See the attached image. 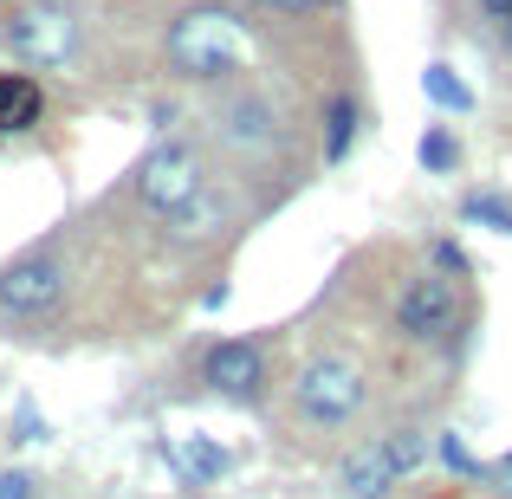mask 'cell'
<instances>
[{"label": "cell", "mask_w": 512, "mask_h": 499, "mask_svg": "<svg viewBox=\"0 0 512 499\" xmlns=\"http://www.w3.org/2000/svg\"><path fill=\"white\" fill-rule=\"evenodd\" d=\"M234 7H260V13H266V0H234Z\"/></svg>", "instance_id": "cell-24"}, {"label": "cell", "mask_w": 512, "mask_h": 499, "mask_svg": "<svg viewBox=\"0 0 512 499\" xmlns=\"http://www.w3.org/2000/svg\"><path fill=\"white\" fill-rule=\"evenodd\" d=\"M46 124V85L33 72H0V143Z\"/></svg>", "instance_id": "cell-10"}, {"label": "cell", "mask_w": 512, "mask_h": 499, "mask_svg": "<svg viewBox=\"0 0 512 499\" xmlns=\"http://www.w3.org/2000/svg\"><path fill=\"white\" fill-rule=\"evenodd\" d=\"M357 143H363V104H357V91H331L325 98V169H344L350 156H357Z\"/></svg>", "instance_id": "cell-11"}, {"label": "cell", "mask_w": 512, "mask_h": 499, "mask_svg": "<svg viewBox=\"0 0 512 499\" xmlns=\"http://www.w3.org/2000/svg\"><path fill=\"white\" fill-rule=\"evenodd\" d=\"M292 396V422L312 428V435H344V428L363 422L370 409V376L350 350H312V357L292 370L286 383Z\"/></svg>", "instance_id": "cell-2"}, {"label": "cell", "mask_w": 512, "mask_h": 499, "mask_svg": "<svg viewBox=\"0 0 512 499\" xmlns=\"http://www.w3.org/2000/svg\"><path fill=\"white\" fill-rule=\"evenodd\" d=\"M493 474H500V480H512V454H506V461H500V467H493Z\"/></svg>", "instance_id": "cell-22"}, {"label": "cell", "mask_w": 512, "mask_h": 499, "mask_svg": "<svg viewBox=\"0 0 512 499\" xmlns=\"http://www.w3.org/2000/svg\"><path fill=\"white\" fill-rule=\"evenodd\" d=\"M376 441H383V454H389V467H396V480H409L415 467H422L428 454H435V441H428L422 428H383Z\"/></svg>", "instance_id": "cell-16"}, {"label": "cell", "mask_w": 512, "mask_h": 499, "mask_svg": "<svg viewBox=\"0 0 512 499\" xmlns=\"http://www.w3.org/2000/svg\"><path fill=\"white\" fill-rule=\"evenodd\" d=\"M227 137H234L247 156L286 150V124H279V111L260 98V91H234V98H227Z\"/></svg>", "instance_id": "cell-8"}, {"label": "cell", "mask_w": 512, "mask_h": 499, "mask_svg": "<svg viewBox=\"0 0 512 499\" xmlns=\"http://www.w3.org/2000/svg\"><path fill=\"white\" fill-rule=\"evenodd\" d=\"M461 227L512 234V195H506V188H467V195H461Z\"/></svg>", "instance_id": "cell-15"}, {"label": "cell", "mask_w": 512, "mask_h": 499, "mask_svg": "<svg viewBox=\"0 0 512 499\" xmlns=\"http://www.w3.org/2000/svg\"><path fill=\"white\" fill-rule=\"evenodd\" d=\"M474 7H480V20H487V33H493V39H500L506 26H512V0H474Z\"/></svg>", "instance_id": "cell-21"}, {"label": "cell", "mask_w": 512, "mask_h": 499, "mask_svg": "<svg viewBox=\"0 0 512 499\" xmlns=\"http://www.w3.org/2000/svg\"><path fill=\"white\" fill-rule=\"evenodd\" d=\"M389 325L409 344H448L461 331V279L448 273H402L396 292H389Z\"/></svg>", "instance_id": "cell-6"}, {"label": "cell", "mask_w": 512, "mask_h": 499, "mask_svg": "<svg viewBox=\"0 0 512 499\" xmlns=\"http://www.w3.org/2000/svg\"><path fill=\"white\" fill-rule=\"evenodd\" d=\"M13 441H20V448H33V441H52V422L33 409V402H20V409H13Z\"/></svg>", "instance_id": "cell-19"}, {"label": "cell", "mask_w": 512, "mask_h": 499, "mask_svg": "<svg viewBox=\"0 0 512 499\" xmlns=\"http://www.w3.org/2000/svg\"><path fill=\"white\" fill-rule=\"evenodd\" d=\"M169 467H175V480H182V487H214V480L234 474V454L195 435V441H175V448H169Z\"/></svg>", "instance_id": "cell-12"}, {"label": "cell", "mask_w": 512, "mask_h": 499, "mask_svg": "<svg viewBox=\"0 0 512 499\" xmlns=\"http://www.w3.org/2000/svg\"><path fill=\"white\" fill-rule=\"evenodd\" d=\"M0 46L26 65V72H65V65L85 52V26L72 7L59 0H39V7H13L0 13Z\"/></svg>", "instance_id": "cell-5"}, {"label": "cell", "mask_w": 512, "mask_h": 499, "mask_svg": "<svg viewBox=\"0 0 512 499\" xmlns=\"http://www.w3.org/2000/svg\"><path fill=\"white\" fill-rule=\"evenodd\" d=\"M428 260H435V273H448V279H467V273H474V260H467V247L454 234H435V240H428Z\"/></svg>", "instance_id": "cell-18"}, {"label": "cell", "mask_w": 512, "mask_h": 499, "mask_svg": "<svg viewBox=\"0 0 512 499\" xmlns=\"http://www.w3.org/2000/svg\"><path fill=\"white\" fill-rule=\"evenodd\" d=\"M0 499H46V480H39L33 467H7V474H0Z\"/></svg>", "instance_id": "cell-20"}, {"label": "cell", "mask_w": 512, "mask_h": 499, "mask_svg": "<svg viewBox=\"0 0 512 499\" xmlns=\"http://www.w3.org/2000/svg\"><path fill=\"white\" fill-rule=\"evenodd\" d=\"M72 292V273H65V253L59 240H33L20 247L7 266H0V331L7 337H26L39 325H52Z\"/></svg>", "instance_id": "cell-3"}, {"label": "cell", "mask_w": 512, "mask_h": 499, "mask_svg": "<svg viewBox=\"0 0 512 499\" xmlns=\"http://www.w3.org/2000/svg\"><path fill=\"white\" fill-rule=\"evenodd\" d=\"M396 487L402 480H396V467H389L383 441H357L338 461V499H389Z\"/></svg>", "instance_id": "cell-9"}, {"label": "cell", "mask_w": 512, "mask_h": 499, "mask_svg": "<svg viewBox=\"0 0 512 499\" xmlns=\"http://www.w3.org/2000/svg\"><path fill=\"white\" fill-rule=\"evenodd\" d=\"M435 461L448 467V474H461V480H487V474H493V467L480 461V454L467 448V441L454 435V428H441V435H435Z\"/></svg>", "instance_id": "cell-17"}, {"label": "cell", "mask_w": 512, "mask_h": 499, "mask_svg": "<svg viewBox=\"0 0 512 499\" xmlns=\"http://www.w3.org/2000/svg\"><path fill=\"white\" fill-rule=\"evenodd\" d=\"M266 383H273V370H266L260 337H214V344H201V389H208V396L260 409Z\"/></svg>", "instance_id": "cell-7"}, {"label": "cell", "mask_w": 512, "mask_h": 499, "mask_svg": "<svg viewBox=\"0 0 512 499\" xmlns=\"http://www.w3.org/2000/svg\"><path fill=\"white\" fill-rule=\"evenodd\" d=\"M422 98L435 104L441 117H474V104H480L474 85H467V78L454 72L448 59H428V65H422Z\"/></svg>", "instance_id": "cell-13"}, {"label": "cell", "mask_w": 512, "mask_h": 499, "mask_svg": "<svg viewBox=\"0 0 512 499\" xmlns=\"http://www.w3.org/2000/svg\"><path fill=\"white\" fill-rule=\"evenodd\" d=\"M500 52H506V59H512V26H506V33H500Z\"/></svg>", "instance_id": "cell-23"}, {"label": "cell", "mask_w": 512, "mask_h": 499, "mask_svg": "<svg viewBox=\"0 0 512 499\" xmlns=\"http://www.w3.org/2000/svg\"><path fill=\"white\" fill-rule=\"evenodd\" d=\"M208 188H214L208 156L188 137H156L150 150L137 156V169H130V201H137L143 214H156V221H175V214L195 208Z\"/></svg>", "instance_id": "cell-4"}, {"label": "cell", "mask_w": 512, "mask_h": 499, "mask_svg": "<svg viewBox=\"0 0 512 499\" xmlns=\"http://www.w3.org/2000/svg\"><path fill=\"white\" fill-rule=\"evenodd\" d=\"M163 65L182 85H234L253 65V26L234 0H188L163 26Z\"/></svg>", "instance_id": "cell-1"}, {"label": "cell", "mask_w": 512, "mask_h": 499, "mask_svg": "<svg viewBox=\"0 0 512 499\" xmlns=\"http://www.w3.org/2000/svg\"><path fill=\"white\" fill-rule=\"evenodd\" d=\"M415 163H422V175H461V163H467L461 130L454 124H428L422 143H415Z\"/></svg>", "instance_id": "cell-14"}]
</instances>
